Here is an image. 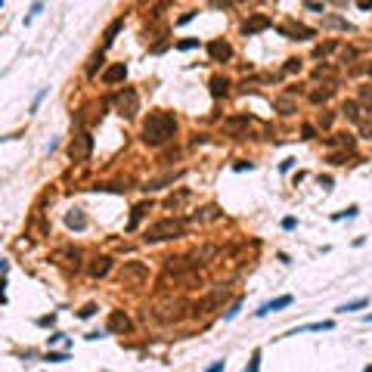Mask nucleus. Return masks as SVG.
<instances>
[{
    "label": "nucleus",
    "mask_w": 372,
    "mask_h": 372,
    "mask_svg": "<svg viewBox=\"0 0 372 372\" xmlns=\"http://www.w3.org/2000/svg\"><path fill=\"white\" fill-rule=\"evenodd\" d=\"M96 310H99L96 304H84V307L78 310V317H81V320H90V317H93V313H96Z\"/></svg>",
    "instance_id": "33"
},
{
    "label": "nucleus",
    "mask_w": 372,
    "mask_h": 372,
    "mask_svg": "<svg viewBox=\"0 0 372 372\" xmlns=\"http://www.w3.org/2000/svg\"><path fill=\"white\" fill-rule=\"evenodd\" d=\"M224 369H227V363H224V360H217V363H211L205 372H224Z\"/></svg>",
    "instance_id": "42"
},
{
    "label": "nucleus",
    "mask_w": 372,
    "mask_h": 372,
    "mask_svg": "<svg viewBox=\"0 0 372 372\" xmlns=\"http://www.w3.org/2000/svg\"><path fill=\"white\" fill-rule=\"evenodd\" d=\"M292 295H279L273 301H267V304H261L258 310H254V317H267V313H273V310H282V307H292Z\"/></svg>",
    "instance_id": "13"
},
{
    "label": "nucleus",
    "mask_w": 372,
    "mask_h": 372,
    "mask_svg": "<svg viewBox=\"0 0 372 372\" xmlns=\"http://www.w3.org/2000/svg\"><path fill=\"white\" fill-rule=\"evenodd\" d=\"M177 134V118L165 109H155L149 112V118L140 127V140L149 146V149H161L165 143H171V137Z\"/></svg>",
    "instance_id": "1"
},
{
    "label": "nucleus",
    "mask_w": 372,
    "mask_h": 372,
    "mask_svg": "<svg viewBox=\"0 0 372 372\" xmlns=\"http://www.w3.org/2000/svg\"><path fill=\"white\" fill-rule=\"evenodd\" d=\"M220 214H224V211H220L217 205H202L199 211L192 214V220H195V224H208V220H217Z\"/></svg>",
    "instance_id": "17"
},
{
    "label": "nucleus",
    "mask_w": 372,
    "mask_h": 372,
    "mask_svg": "<svg viewBox=\"0 0 372 372\" xmlns=\"http://www.w3.org/2000/svg\"><path fill=\"white\" fill-rule=\"evenodd\" d=\"M341 115L347 121H354V124H360L363 121V112H360V102H354V99H347L344 106H341Z\"/></svg>",
    "instance_id": "21"
},
{
    "label": "nucleus",
    "mask_w": 372,
    "mask_h": 372,
    "mask_svg": "<svg viewBox=\"0 0 372 372\" xmlns=\"http://www.w3.org/2000/svg\"><path fill=\"white\" fill-rule=\"evenodd\" d=\"M208 87H211V96H214V99H220V96H227V93H230V78L214 75L211 81H208Z\"/></svg>",
    "instance_id": "16"
},
{
    "label": "nucleus",
    "mask_w": 372,
    "mask_h": 372,
    "mask_svg": "<svg viewBox=\"0 0 372 372\" xmlns=\"http://www.w3.org/2000/svg\"><path fill=\"white\" fill-rule=\"evenodd\" d=\"M44 96H46V90H41L38 96H34V102H31V112H38V106H41V102H44Z\"/></svg>",
    "instance_id": "43"
},
{
    "label": "nucleus",
    "mask_w": 372,
    "mask_h": 372,
    "mask_svg": "<svg viewBox=\"0 0 372 372\" xmlns=\"http://www.w3.org/2000/svg\"><path fill=\"white\" fill-rule=\"evenodd\" d=\"M279 31L285 34V38H292V41H304V38H313V28H307V25H279Z\"/></svg>",
    "instance_id": "14"
},
{
    "label": "nucleus",
    "mask_w": 372,
    "mask_h": 372,
    "mask_svg": "<svg viewBox=\"0 0 372 372\" xmlns=\"http://www.w3.org/2000/svg\"><path fill=\"white\" fill-rule=\"evenodd\" d=\"M106 332L109 335H131L134 332V323H131V317H127L124 310H112L109 320H106Z\"/></svg>",
    "instance_id": "6"
},
{
    "label": "nucleus",
    "mask_w": 372,
    "mask_h": 372,
    "mask_svg": "<svg viewBox=\"0 0 372 372\" xmlns=\"http://www.w3.org/2000/svg\"><path fill=\"white\" fill-rule=\"evenodd\" d=\"M332 121H335V115H332V112H326V115H320V124H323V127H332Z\"/></svg>",
    "instance_id": "39"
},
{
    "label": "nucleus",
    "mask_w": 372,
    "mask_h": 372,
    "mask_svg": "<svg viewBox=\"0 0 372 372\" xmlns=\"http://www.w3.org/2000/svg\"><path fill=\"white\" fill-rule=\"evenodd\" d=\"M295 227H298L295 217H285V220H282V230H295Z\"/></svg>",
    "instance_id": "46"
},
{
    "label": "nucleus",
    "mask_w": 372,
    "mask_h": 372,
    "mask_svg": "<svg viewBox=\"0 0 372 372\" xmlns=\"http://www.w3.org/2000/svg\"><path fill=\"white\" fill-rule=\"evenodd\" d=\"M357 211H360V208H357V205H351L347 211H338V214H335L332 220H341V217H357Z\"/></svg>",
    "instance_id": "35"
},
{
    "label": "nucleus",
    "mask_w": 372,
    "mask_h": 372,
    "mask_svg": "<svg viewBox=\"0 0 372 372\" xmlns=\"http://www.w3.org/2000/svg\"><path fill=\"white\" fill-rule=\"evenodd\" d=\"M239 310H242V304H239V301H236V304H232V307H230V310L224 313V320H232V317H236V313H239Z\"/></svg>",
    "instance_id": "41"
},
{
    "label": "nucleus",
    "mask_w": 372,
    "mask_h": 372,
    "mask_svg": "<svg viewBox=\"0 0 372 372\" xmlns=\"http://www.w3.org/2000/svg\"><path fill=\"white\" fill-rule=\"evenodd\" d=\"M285 72H288V75L301 72V59H288V62H285Z\"/></svg>",
    "instance_id": "36"
},
{
    "label": "nucleus",
    "mask_w": 372,
    "mask_h": 372,
    "mask_svg": "<svg viewBox=\"0 0 372 372\" xmlns=\"http://www.w3.org/2000/svg\"><path fill=\"white\" fill-rule=\"evenodd\" d=\"M0 304H6V279H0Z\"/></svg>",
    "instance_id": "47"
},
{
    "label": "nucleus",
    "mask_w": 372,
    "mask_h": 372,
    "mask_svg": "<svg viewBox=\"0 0 372 372\" xmlns=\"http://www.w3.org/2000/svg\"><path fill=\"white\" fill-rule=\"evenodd\" d=\"M360 134L366 140H372V121H360Z\"/></svg>",
    "instance_id": "37"
},
{
    "label": "nucleus",
    "mask_w": 372,
    "mask_h": 372,
    "mask_svg": "<svg viewBox=\"0 0 372 372\" xmlns=\"http://www.w3.org/2000/svg\"><path fill=\"white\" fill-rule=\"evenodd\" d=\"M183 199H189V189H180V192H177V195H171V199H168V202H165V205H168V208H177V205H180V202H183Z\"/></svg>",
    "instance_id": "30"
},
{
    "label": "nucleus",
    "mask_w": 372,
    "mask_h": 372,
    "mask_svg": "<svg viewBox=\"0 0 372 372\" xmlns=\"http://www.w3.org/2000/svg\"><path fill=\"white\" fill-rule=\"evenodd\" d=\"M335 329V323L332 320H323V323H307V326H298V329H292L288 335H301V332H329Z\"/></svg>",
    "instance_id": "18"
},
{
    "label": "nucleus",
    "mask_w": 372,
    "mask_h": 372,
    "mask_svg": "<svg viewBox=\"0 0 372 372\" xmlns=\"http://www.w3.org/2000/svg\"><path fill=\"white\" fill-rule=\"evenodd\" d=\"M118 279H121V285H143L149 279V267L143 261H124L118 270Z\"/></svg>",
    "instance_id": "5"
},
{
    "label": "nucleus",
    "mask_w": 372,
    "mask_h": 372,
    "mask_svg": "<svg viewBox=\"0 0 372 372\" xmlns=\"http://www.w3.org/2000/svg\"><path fill=\"white\" fill-rule=\"evenodd\" d=\"M149 211H152V202H140V205H134V211H131V224H127V230H137V224L143 220Z\"/></svg>",
    "instance_id": "20"
},
{
    "label": "nucleus",
    "mask_w": 372,
    "mask_h": 372,
    "mask_svg": "<svg viewBox=\"0 0 372 372\" xmlns=\"http://www.w3.org/2000/svg\"><path fill=\"white\" fill-rule=\"evenodd\" d=\"M273 25V19L270 16H264V13H254L245 25H242V34H245V38H251V34H258V31H267Z\"/></svg>",
    "instance_id": "11"
},
{
    "label": "nucleus",
    "mask_w": 372,
    "mask_h": 372,
    "mask_svg": "<svg viewBox=\"0 0 372 372\" xmlns=\"http://www.w3.org/2000/svg\"><path fill=\"white\" fill-rule=\"evenodd\" d=\"M320 186H323V189H332V177H323V174H320Z\"/></svg>",
    "instance_id": "52"
},
{
    "label": "nucleus",
    "mask_w": 372,
    "mask_h": 372,
    "mask_svg": "<svg viewBox=\"0 0 372 372\" xmlns=\"http://www.w3.org/2000/svg\"><path fill=\"white\" fill-rule=\"evenodd\" d=\"M363 372H372V366H366V369H363Z\"/></svg>",
    "instance_id": "56"
},
{
    "label": "nucleus",
    "mask_w": 372,
    "mask_h": 372,
    "mask_svg": "<svg viewBox=\"0 0 372 372\" xmlns=\"http://www.w3.org/2000/svg\"><path fill=\"white\" fill-rule=\"evenodd\" d=\"M90 155H93V137L87 131H78L68 143V158L75 165H84V161H90Z\"/></svg>",
    "instance_id": "3"
},
{
    "label": "nucleus",
    "mask_w": 372,
    "mask_h": 372,
    "mask_svg": "<svg viewBox=\"0 0 372 372\" xmlns=\"http://www.w3.org/2000/svg\"><path fill=\"white\" fill-rule=\"evenodd\" d=\"M232 168H236V171H251V168H254V161H236Z\"/></svg>",
    "instance_id": "44"
},
{
    "label": "nucleus",
    "mask_w": 372,
    "mask_h": 372,
    "mask_svg": "<svg viewBox=\"0 0 372 372\" xmlns=\"http://www.w3.org/2000/svg\"><path fill=\"white\" fill-rule=\"evenodd\" d=\"M292 168H295V158H285L282 165H279V171H282V174H285V171H292Z\"/></svg>",
    "instance_id": "45"
},
{
    "label": "nucleus",
    "mask_w": 372,
    "mask_h": 372,
    "mask_svg": "<svg viewBox=\"0 0 372 372\" xmlns=\"http://www.w3.org/2000/svg\"><path fill=\"white\" fill-rule=\"evenodd\" d=\"M65 227H68V230H78V232L87 230V214L81 211V208H72V211L65 214Z\"/></svg>",
    "instance_id": "15"
},
{
    "label": "nucleus",
    "mask_w": 372,
    "mask_h": 372,
    "mask_svg": "<svg viewBox=\"0 0 372 372\" xmlns=\"http://www.w3.org/2000/svg\"><path fill=\"white\" fill-rule=\"evenodd\" d=\"M174 46H177V50H195V46H199V38H186V41H177V44H174Z\"/></svg>",
    "instance_id": "28"
},
{
    "label": "nucleus",
    "mask_w": 372,
    "mask_h": 372,
    "mask_svg": "<svg viewBox=\"0 0 372 372\" xmlns=\"http://www.w3.org/2000/svg\"><path fill=\"white\" fill-rule=\"evenodd\" d=\"M332 93H335V87H326V90H313V93H310V102H313V106H320V102H329V99H332Z\"/></svg>",
    "instance_id": "23"
},
{
    "label": "nucleus",
    "mask_w": 372,
    "mask_h": 372,
    "mask_svg": "<svg viewBox=\"0 0 372 372\" xmlns=\"http://www.w3.org/2000/svg\"><path fill=\"white\" fill-rule=\"evenodd\" d=\"M248 127H251V115H232V118L224 121V131L230 137H236V140L248 137Z\"/></svg>",
    "instance_id": "7"
},
{
    "label": "nucleus",
    "mask_w": 372,
    "mask_h": 372,
    "mask_svg": "<svg viewBox=\"0 0 372 372\" xmlns=\"http://www.w3.org/2000/svg\"><path fill=\"white\" fill-rule=\"evenodd\" d=\"M232 3H242V0H214V6H232Z\"/></svg>",
    "instance_id": "53"
},
{
    "label": "nucleus",
    "mask_w": 372,
    "mask_h": 372,
    "mask_svg": "<svg viewBox=\"0 0 372 372\" xmlns=\"http://www.w3.org/2000/svg\"><path fill=\"white\" fill-rule=\"evenodd\" d=\"M344 158H347V155H341V152H332V155H329V161H332V165H347Z\"/></svg>",
    "instance_id": "40"
},
{
    "label": "nucleus",
    "mask_w": 372,
    "mask_h": 372,
    "mask_svg": "<svg viewBox=\"0 0 372 372\" xmlns=\"http://www.w3.org/2000/svg\"><path fill=\"white\" fill-rule=\"evenodd\" d=\"M360 106L366 112H372V84H363L360 87Z\"/></svg>",
    "instance_id": "25"
},
{
    "label": "nucleus",
    "mask_w": 372,
    "mask_h": 372,
    "mask_svg": "<svg viewBox=\"0 0 372 372\" xmlns=\"http://www.w3.org/2000/svg\"><path fill=\"white\" fill-rule=\"evenodd\" d=\"M186 236V220L183 217H165V220H155L152 227L146 230V242L152 245V242H165V239H180Z\"/></svg>",
    "instance_id": "2"
},
{
    "label": "nucleus",
    "mask_w": 372,
    "mask_h": 372,
    "mask_svg": "<svg viewBox=\"0 0 372 372\" xmlns=\"http://www.w3.org/2000/svg\"><path fill=\"white\" fill-rule=\"evenodd\" d=\"M258 369H261V351H254L251 354V363L245 366V372H258Z\"/></svg>",
    "instance_id": "34"
},
{
    "label": "nucleus",
    "mask_w": 372,
    "mask_h": 372,
    "mask_svg": "<svg viewBox=\"0 0 372 372\" xmlns=\"http://www.w3.org/2000/svg\"><path fill=\"white\" fill-rule=\"evenodd\" d=\"M53 323H56L53 313H50V317H41V320H38V326H53Z\"/></svg>",
    "instance_id": "50"
},
{
    "label": "nucleus",
    "mask_w": 372,
    "mask_h": 372,
    "mask_svg": "<svg viewBox=\"0 0 372 372\" xmlns=\"http://www.w3.org/2000/svg\"><path fill=\"white\" fill-rule=\"evenodd\" d=\"M323 25L326 28H341V31H354V25L341 16H323Z\"/></svg>",
    "instance_id": "22"
},
{
    "label": "nucleus",
    "mask_w": 372,
    "mask_h": 372,
    "mask_svg": "<svg viewBox=\"0 0 372 372\" xmlns=\"http://www.w3.org/2000/svg\"><path fill=\"white\" fill-rule=\"evenodd\" d=\"M0 6H3V0H0Z\"/></svg>",
    "instance_id": "57"
},
{
    "label": "nucleus",
    "mask_w": 372,
    "mask_h": 372,
    "mask_svg": "<svg viewBox=\"0 0 372 372\" xmlns=\"http://www.w3.org/2000/svg\"><path fill=\"white\" fill-rule=\"evenodd\" d=\"M199 267V261H192V258H168V264H165V273L171 276H186L189 270H195Z\"/></svg>",
    "instance_id": "9"
},
{
    "label": "nucleus",
    "mask_w": 372,
    "mask_h": 372,
    "mask_svg": "<svg viewBox=\"0 0 372 372\" xmlns=\"http://www.w3.org/2000/svg\"><path fill=\"white\" fill-rule=\"evenodd\" d=\"M208 56H211V62H230L232 59V46L224 38H214V41H208Z\"/></svg>",
    "instance_id": "8"
},
{
    "label": "nucleus",
    "mask_w": 372,
    "mask_h": 372,
    "mask_svg": "<svg viewBox=\"0 0 372 372\" xmlns=\"http://www.w3.org/2000/svg\"><path fill=\"white\" fill-rule=\"evenodd\" d=\"M44 360H46V363H65V360H68V351H50Z\"/></svg>",
    "instance_id": "26"
},
{
    "label": "nucleus",
    "mask_w": 372,
    "mask_h": 372,
    "mask_svg": "<svg viewBox=\"0 0 372 372\" xmlns=\"http://www.w3.org/2000/svg\"><path fill=\"white\" fill-rule=\"evenodd\" d=\"M102 65V50L99 53H93V59H90V65H87V75H96V68Z\"/></svg>",
    "instance_id": "31"
},
{
    "label": "nucleus",
    "mask_w": 372,
    "mask_h": 372,
    "mask_svg": "<svg viewBox=\"0 0 372 372\" xmlns=\"http://www.w3.org/2000/svg\"><path fill=\"white\" fill-rule=\"evenodd\" d=\"M195 19V13H183L180 19H177V25H186V22H192Z\"/></svg>",
    "instance_id": "49"
},
{
    "label": "nucleus",
    "mask_w": 372,
    "mask_h": 372,
    "mask_svg": "<svg viewBox=\"0 0 372 372\" xmlns=\"http://www.w3.org/2000/svg\"><path fill=\"white\" fill-rule=\"evenodd\" d=\"M357 6L360 9H372V0H357Z\"/></svg>",
    "instance_id": "54"
},
{
    "label": "nucleus",
    "mask_w": 372,
    "mask_h": 372,
    "mask_svg": "<svg viewBox=\"0 0 372 372\" xmlns=\"http://www.w3.org/2000/svg\"><path fill=\"white\" fill-rule=\"evenodd\" d=\"M41 9H44V3H41V0H38V3H31V13H28V19H34V16L41 13Z\"/></svg>",
    "instance_id": "48"
},
{
    "label": "nucleus",
    "mask_w": 372,
    "mask_h": 372,
    "mask_svg": "<svg viewBox=\"0 0 372 372\" xmlns=\"http://www.w3.org/2000/svg\"><path fill=\"white\" fill-rule=\"evenodd\" d=\"M366 304H369V298H354V301H347V304H341V307H338V313H354V310L366 307Z\"/></svg>",
    "instance_id": "24"
},
{
    "label": "nucleus",
    "mask_w": 372,
    "mask_h": 372,
    "mask_svg": "<svg viewBox=\"0 0 372 372\" xmlns=\"http://www.w3.org/2000/svg\"><path fill=\"white\" fill-rule=\"evenodd\" d=\"M366 72H369V78H372V62H369V65H366Z\"/></svg>",
    "instance_id": "55"
},
{
    "label": "nucleus",
    "mask_w": 372,
    "mask_h": 372,
    "mask_svg": "<svg viewBox=\"0 0 372 372\" xmlns=\"http://www.w3.org/2000/svg\"><path fill=\"white\" fill-rule=\"evenodd\" d=\"M202 143H208V137H205V134H195V137H192V146H202Z\"/></svg>",
    "instance_id": "51"
},
{
    "label": "nucleus",
    "mask_w": 372,
    "mask_h": 372,
    "mask_svg": "<svg viewBox=\"0 0 372 372\" xmlns=\"http://www.w3.org/2000/svg\"><path fill=\"white\" fill-rule=\"evenodd\" d=\"M329 143H335V146H347V149H351V146H354V137H351V134H335V140H329Z\"/></svg>",
    "instance_id": "27"
},
{
    "label": "nucleus",
    "mask_w": 372,
    "mask_h": 372,
    "mask_svg": "<svg viewBox=\"0 0 372 372\" xmlns=\"http://www.w3.org/2000/svg\"><path fill=\"white\" fill-rule=\"evenodd\" d=\"M124 78H127V65H124V62H115V65H109L106 72H102V84L115 87V84H121Z\"/></svg>",
    "instance_id": "12"
},
{
    "label": "nucleus",
    "mask_w": 372,
    "mask_h": 372,
    "mask_svg": "<svg viewBox=\"0 0 372 372\" xmlns=\"http://www.w3.org/2000/svg\"><path fill=\"white\" fill-rule=\"evenodd\" d=\"M112 102H115V109H118L121 118H137V112H140V96H137L134 87L118 90V93L112 96Z\"/></svg>",
    "instance_id": "4"
},
{
    "label": "nucleus",
    "mask_w": 372,
    "mask_h": 372,
    "mask_svg": "<svg viewBox=\"0 0 372 372\" xmlns=\"http://www.w3.org/2000/svg\"><path fill=\"white\" fill-rule=\"evenodd\" d=\"M279 112H282V115H295V106H292V99H288V96L279 99Z\"/></svg>",
    "instance_id": "32"
},
{
    "label": "nucleus",
    "mask_w": 372,
    "mask_h": 372,
    "mask_svg": "<svg viewBox=\"0 0 372 372\" xmlns=\"http://www.w3.org/2000/svg\"><path fill=\"white\" fill-rule=\"evenodd\" d=\"M301 134H304V140H313V137H317V127H313V124H304V127H301Z\"/></svg>",
    "instance_id": "38"
},
{
    "label": "nucleus",
    "mask_w": 372,
    "mask_h": 372,
    "mask_svg": "<svg viewBox=\"0 0 372 372\" xmlns=\"http://www.w3.org/2000/svg\"><path fill=\"white\" fill-rule=\"evenodd\" d=\"M124 28V16H118V19H115L112 22V25L106 28V38H102V50H109V46L115 44V38H118V31Z\"/></svg>",
    "instance_id": "19"
},
{
    "label": "nucleus",
    "mask_w": 372,
    "mask_h": 372,
    "mask_svg": "<svg viewBox=\"0 0 372 372\" xmlns=\"http://www.w3.org/2000/svg\"><path fill=\"white\" fill-rule=\"evenodd\" d=\"M335 46H338V44H335V41H326V44H320L317 50H313V56H320V59H323V56H326V53H332Z\"/></svg>",
    "instance_id": "29"
},
{
    "label": "nucleus",
    "mask_w": 372,
    "mask_h": 372,
    "mask_svg": "<svg viewBox=\"0 0 372 372\" xmlns=\"http://www.w3.org/2000/svg\"><path fill=\"white\" fill-rule=\"evenodd\" d=\"M112 267H115V261L109 258V254H99V258H93V261H90L87 273H90L93 279H102V276H109V273H112Z\"/></svg>",
    "instance_id": "10"
}]
</instances>
